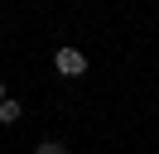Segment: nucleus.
Returning a JSON list of instances; mask_svg holds the SVG:
<instances>
[{
  "mask_svg": "<svg viewBox=\"0 0 159 154\" xmlns=\"http://www.w3.org/2000/svg\"><path fill=\"white\" fill-rule=\"evenodd\" d=\"M53 67H58V77H82L87 72V53L72 48V43H63L58 53H53Z\"/></svg>",
  "mask_w": 159,
  "mask_h": 154,
  "instance_id": "1",
  "label": "nucleus"
},
{
  "mask_svg": "<svg viewBox=\"0 0 159 154\" xmlns=\"http://www.w3.org/2000/svg\"><path fill=\"white\" fill-rule=\"evenodd\" d=\"M20 116H24V106L15 101V96H5V101H0V125H15Z\"/></svg>",
  "mask_w": 159,
  "mask_h": 154,
  "instance_id": "2",
  "label": "nucleus"
},
{
  "mask_svg": "<svg viewBox=\"0 0 159 154\" xmlns=\"http://www.w3.org/2000/svg\"><path fill=\"white\" fill-rule=\"evenodd\" d=\"M34 154H68V144H58V140H39V144H34Z\"/></svg>",
  "mask_w": 159,
  "mask_h": 154,
  "instance_id": "3",
  "label": "nucleus"
},
{
  "mask_svg": "<svg viewBox=\"0 0 159 154\" xmlns=\"http://www.w3.org/2000/svg\"><path fill=\"white\" fill-rule=\"evenodd\" d=\"M5 96H10V92H5V82H0V101H5Z\"/></svg>",
  "mask_w": 159,
  "mask_h": 154,
  "instance_id": "4",
  "label": "nucleus"
}]
</instances>
